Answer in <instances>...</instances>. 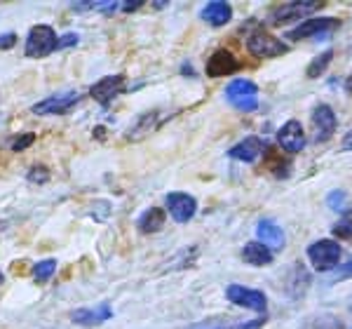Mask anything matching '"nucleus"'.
<instances>
[{"mask_svg":"<svg viewBox=\"0 0 352 329\" xmlns=\"http://www.w3.org/2000/svg\"><path fill=\"white\" fill-rule=\"evenodd\" d=\"M80 101V94L78 92H66V94H54V96H47V99L38 101L33 104V113L36 116H61V113H68L73 106Z\"/></svg>","mask_w":352,"mask_h":329,"instance_id":"7","label":"nucleus"},{"mask_svg":"<svg viewBox=\"0 0 352 329\" xmlns=\"http://www.w3.org/2000/svg\"><path fill=\"white\" fill-rule=\"evenodd\" d=\"M124 12H132V10H139L141 8V0H127L124 5H120Z\"/></svg>","mask_w":352,"mask_h":329,"instance_id":"32","label":"nucleus"},{"mask_svg":"<svg viewBox=\"0 0 352 329\" xmlns=\"http://www.w3.org/2000/svg\"><path fill=\"white\" fill-rule=\"evenodd\" d=\"M3 282H5V275H3V270H0V287H3Z\"/></svg>","mask_w":352,"mask_h":329,"instance_id":"36","label":"nucleus"},{"mask_svg":"<svg viewBox=\"0 0 352 329\" xmlns=\"http://www.w3.org/2000/svg\"><path fill=\"white\" fill-rule=\"evenodd\" d=\"M345 202H348V193L345 191H331V195L327 198V205L333 209V212H343Z\"/></svg>","mask_w":352,"mask_h":329,"instance_id":"26","label":"nucleus"},{"mask_svg":"<svg viewBox=\"0 0 352 329\" xmlns=\"http://www.w3.org/2000/svg\"><path fill=\"white\" fill-rule=\"evenodd\" d=\"M14 43H16V36H14V33H5V36H0V50L14 47Z\"/></svg>","mask_w":352,"mask_h":329,"instance_id":"31","label":"nucleus"},{"mask_svg":"<svg viewBox=\"0 0 352 329\" xmlns=\"http://www.w3.org/2000/svg\"><path fill=\"white\" fill-rule=\"evenodd\" d=\"M340 26L338 19H331V17H315V19L303 21L300 26L292 28L287 33L289 41H305V38H312V41H320V38L329 36Z\"/></svg>","mask_w":352,"mask_h":329,"instance_id":"2","label":"nucleus"},{"mask_svg":"<svg viewBox=\"0 0 352 329\" xmlns=\"http://www.w3.org/2000/svg\"><path fill=\"white\" fill-rule=\"evenodd\" d=\"M167 209H169V214H172L174 221L186 224V221H190L192 217H195L197 202H195V198L188 195V193H169Z\"/></svg>","mask_w":352,"mask_h":329,"instance_id":"9","label":"nucleus"},{"mask_svg":"<svg viewBox=\"0 0 352 329\" xmlns=\"http://www.w3.org/2000/svg\"><path fill=\"white\" fill-rule=\"evenodd\" d=\"M247 50L254 56H261V59H272V56L287 54L289 47L280 38L270 36L268 31H254L252 36L247 38Z\"/></svg>","mask_w":352,"mask_h":329,"instance_id":"4","label":"nucleus"},{"mask_svg":"<svg viewBox=\"0 0 352 329\" xmlns=\"http://www.w3.org/2000/svg\"><path fill=\"white\" fill-rule=\"evenodd\" d=\"M80 38L76 36V33H66V36H61L59 41H56V50H64V47H73V45H78Z\"/></svg>","mask_w":352,"mask_h":329,"instance_id":"30","label":"nucleus"},{"mask_svg":"<svg viewBox=\"0 0 352 329\" xmlns=\"http://www.w3.org/2000/svg\"><path fill=\"white\" fill-rule=\"evenodd\" d=\"M340 146H343L345 151H348V149L352 151V129H350V132H348V134H345V137H343V144H340Z\"/></svg>","mask_w":352,"mask_h":329,"instance_id":"33","label":"nucleus"},{"mask_svg":"<svg viewBox=\"0 0 352 329\" xmlns=\"http://www.w3.org/2000/svg\"><path fill=\"white\" fill-rule=\"evenodd\" d=\"M348 277H352V259L348 261V264L336 266V268L327 275V285H333V282H340V280H348Z\"/></svg>","mask_w":352,"mask_h":329,"instance_id":"24","label":"nucleus"},{"mask_svg":"<svg viewBox=\"0 0 352 329\" xmlns=\"http://www.w3.org/2000/svg\"><path fill=\"white\" fill-rule=\"evenodd\" d=\"M54 270H56V261L54 259L38 261V264L33 266V280H36V282H47L50 277L54 275Z\"/></svg>","mask_w":352,"mask_h":329,"instance_id":"22","label":"nucleus"},{"mask_svg":"<svg viewBox=\"0 0 352 329\" xmlns=\"http://www.w3.org/2000/svg\"><path fill=\"white\" fill-rule=\"evenodd\" d=\"M155 116H157V113H144V116H141V120L134 123L132 127L127 129V139L134 141V139L144 137V134L153 127V120H155Z\"/></svg>","mask_w":352,"mask_h":329,"instance_id":"20","label":"nucleus"},{"mask_svg":"<svg viewBox=\"0 0 352 329\" xmlns=\"http://www.w3.org/2000/svg\"><path fill=\"white\" fill-rule=\"evenodd\" d=\"M256 94H258L256 83L247 81V78H237V81H232L228 87H226V96H228V101L242 99V96H256Z\"/></svg>","mask_w":352,"mask_h":329,"instance_id":"19","label":"nucleus"},{"mask_svg":"<svg viewBox=\"0 0 352 329\" xmlns=\"http://www.w3.org/2000/svg\"><path fill=\"white\" fill-rule=\"evenodd\" d=\"M331 59H333V50H327V52H322L320 56H315V59L310 61V66H308V78H320L322 73L327 71V66L331 64Z\"/></svg>","mask_w":352,"mask_h":329,"instance_id":"21","label":"nucleus"},{"mask_svg":"<svg viewBox=\"0 0 352 329\" xmlns=\"http://www.w3.org/2000/svg\"><path fill=\"white\" fill-rule=\"evenodd\" d=\"M265 141L258 139V137H247L242 139L237 146H232V149L228 151L230 158H235V160H242V162H256L261 156L265 153Z\"/></svg>","mask_w":352,"mask_h":329,"instance_id":"14","label":"nucleus"},{"mask_svg":"<svg viewBox=\"0 0 352 329\" xmlns=\"http://www.w3.org/2000/svg\"><path fill=\"white\" fill-rule=\"evenodd\" d=\"M226 297H228L230 304H237V306L249 308V310H256V313H265V306H268L263 292L242 287V285H230L228 289H226Z\"/></svg>","mask_w":352,"mask_h":329,"instance_id":"6","label":"nucleus"},{"mask_svg":"<svg viewBox=\"0 0 352 329\" xmlns=\"http://www.w3.org/2000/svg\"><path fill=\"white\" fill-rule=\"evenodd\" d=\"M111 317H113V310L109 304H99V306H94V308H80L71 313V320L82 327H96V325H101V322L111 320Z\"/></svg>","mask_w":352,"mask_h":329,"instance_id":"15","label":"nucleus"},{"mask_svg":"<svg viewBox=\"0 0 352 329\" xmlns=\"http://www.w3.org/2000/svg\"><path fill=\"white\" fill-rule=\"evenodd\" d=\"M277 144L282 146V151L287 153H300L305 149V132H303V125L298 120H289L277 129Z\"/></svg>","mask_w":352,"mask_h":329,"instance_id":"8","label":"nucleus"},{"mask_svg":"<svg viewBox=\"0 0 352 329\" xmlns=\"http://www.w3.org/2000/svg\"><path fill=\"white\" fill-rule=\"evenodd\" d=\"M333 235L340 237V240H350L352 242V209L343 214V219L333 226Z\"/></svg>","mask_w":352,"mask_h":329,"instance_id":"23","label":"nucleus"},{"mask_svg":"<svg viewBox=\"0 0 352 329\" xmlns=\"http://www.w3.org/2000/svg\"><path fill=\"white\" fill-rule=\"evenodd\" d=\"M312 125H315V129H317V141H327L333 132H336L338 118L331 106L320 104V106H315V111H312Z\"/></svg>","mask_w":352,"mask_h":329,"instance_id":"11","label":"nucleus"},{"mask_svg":"<svg viewBox=\"0 0 352 329\" xmlns=\"http://www.w3.org/2000/svg\"><path fill=\"white\" fill-rule=\"evenodd\" d=\"M36 141V134H31V132H26V134H21V137H16L14 141H12V151L14 153H19V151H24V149H28V146Z\"/></svg>","mask_w":352,"mask_h":329,"instance_id":"28","label":"nucleus"},{"mask_svg":"<svg viewBox=\"0 0 352 329\" xmlns=\"http://www.w3.org/2000/svg\"><path fill=\"white\" fill-rule=\"evenodd\" d=\"M324 8V3H315V0H298V3H285L280 5V8L272 12L270 17V24L275 26H282L287 24V21H296V19H303V17H308L312 12H317V10Z\"/></svg>","mask_w":352,"mask_h":329,"instance_id":"5","label":"nucleus"},{"mask_svg":"<svg viewBox=\"0 0 352 329\" xmlns=\"http://www.w3.org/2000/svg\"><path fill=\"white\" fill-rule=\"evenodd\" d=\"M26 179L31 181V184H45V181H50V172H47V167H31V172L26 174Z\"/></svg>","mask_w":352,"mask_h":329,"instance_id":"27","label":"nucleus"},{"mask_svg":"<svg viewBox=\"0 0 352 329\" xmlns=\"http://www.w3.org/2000/svg\"><path fill=\"white\" fill-rule=\"evenodd\" d=\"M242 259L249 266H268L272 261V252L265 245H261V242H247L242 247Z\"/></svg>","mask_w":352,"mask_h":329,"instance_id":"17","label":"nucleus"},{"mask_svg":"<svg viewBox=\"0 0 352 329\" xmlns=\"http://www.w3.org/2000/svg\"><path fill=\"white\" fill-rule=\"evenodd\" d=\"M265 156H268V160H270V169H275V174L277 177H287L289 174V162L287 160H280V158L275 156V151L270 149H265Z\"/></svg>","mask_w":352,"mask_h":329,"instance_id":"25","label":"nucleus"},{"mask_svg":"<svg viewBox=\"0 0 352 329\" xmlns=\"http://www.w3.org/2000/svg\"><path fill=\"white\" fill-rule=\"evenodd\" d=\"M94 137H96V139H99V137L104 139V127H96V129H94Z\"/></svg>","mask_w":352,"mask_h":329,"instance_id":"34","label":"nucleus"},{"mask_svg":"<svg viewBox=\"0 0 352 329\" xmlns=\"http://www.w3.org/2000/svg\"><path fill=\"white\" fill-rule=\"evenodd\" d=\"M256 233H258V242L265 245L270 252H280L285 249V231L270 219H261L256 226Z\"/></svg>","mask_w":352,"mask_h":329,"instance_id":"13","label":"nucleus"},{"mask_svg":"<svg viewBox=\"0 0 352 329\" xmlns=\"http://www.w3.org/2000/svg\"><path fill=\"white\" fill-rule=\"evenodd\" d=\"M350 313H352V297H350Z\"/></svg>","mask_w":352,"mask_h":329,"instance_id":"37","label":"nucleus"},{"mask_svg":"<svg viewBox=\"0 0 352 329\" xmlns=\"http://www.w3.org/2000/svg\"><path fill=\"white\" fill-rule=\"evenodd\" d=\"M315 329H343V325H340L336 317L324 315V317H320V320L315 322Z\"/></svg>","mask_w":352,"mask_h":329,"instance_id":"29","label":"nucleus"},{"mask_svg":"<svg viewBox=\"0 0 352 329\" xmlns=\"http://www.w3.org/2000/svg\"><path fill=\"white\" fill-rule=\"evenodd\" d=\"M345 89H348V92L352 94V76L348 78V81H345Z\"/></svg>","mask_w":352,"mask_h":329,"instance_id":"35","label":"nucleus"},{"mask_svg":"<svg viewBox=\"0 0 352 329\" xmlns=\"http://www.w3.org/2000/svg\"><path fill=\"white\" fill-rule=\"evenodd\" d=\"M56 33L52 31V26H33L26 36V56L28 59H43V56L52 54L56 50Z\"/></svg>","mask_w":352,"mask_h":329,"instance_id":"1","label":"nucleus"},{"mask_svg":"<svg viewBox=\"0 0 352 329\" xmlns=\"http://www.w3.org/2000/svg\"><path fill=\"white\" fill-rule=\"evenodd\" d=\"M200 17L212 26H223L232 19V8L228 3H223V0H214V3H209L207 8L202 10Z\"/></svg>","mask_w":352,"mask_h":329,"instance_id":"16","label":"nucleus"},{"mask_svg":"<svg viewBox=\"0 0 352 329\" xmlns=\"http://www.w3.org/2000/svg\"><path fill=\"white\" fill-rule=\"evenodd\" d=\"M162 226H164V209H160V207L146 209V212L141 214V219H139L141 233H157Z\"/></svg>","mask_w":352,"mask_h":329,"instance_id":"18","label":"nucleus"},{"mask_svg":"<svg viewBox=\"0 0 352 329\" xmlns=\"http://www.w3.org/2000/svg\"><path fill=\"white\" fill-rule=\"evenodd\" d=\"M122 87H124V76H106L89 87V96L94 101H99L101 106H106L122 92Z\"/></svg>","mask_w":352,"mask_h":329,"instance_id":"10","label":"nucleus"},{"mask_svg":"<svg viewBox=\"0 0 352 329\" xmlns=\"http://www.w3.org/2000/svg\"><path fill=\"white\" fill-rule=\"evenodd\" d=\"M240 69V61L235 59V54L228 52V50H217L207 61V76L209 78H223L230 76Z\"/></svg>","mask_w":352,"mask_h":329,"instance_id":"12","label":"nucleus"},{"mask_svg":"<svg viewBox=\"0 0 352 329\" xmlns=\"http://www.w3.org/2000/svg\"><path fill=\"white\" fill-rule=\"evenodd\" d=\"M308 259L315 270H333L340 261V247L333 240H317L308 247Z\"/></svg>","mask_w":352,"mask_h":329,"instance_id":"3","label":"nucleus"}]
</instances>
